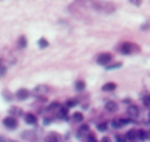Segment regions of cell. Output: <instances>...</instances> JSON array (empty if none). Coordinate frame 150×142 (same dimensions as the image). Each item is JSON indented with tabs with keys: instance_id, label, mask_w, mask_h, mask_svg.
I'll list each match as a JSON object with an SVG mask.
<instances>
[{
	"instance_id": "1",
	"label": "cell",
	"mask_w": 150,
	"mask_h": 142,
	"mask_svg": "<svg viewBox=\"0 0 150 142\" xmlns=\"http://www.w3.org/2000/svg\"><path fill=\"white\" fill-rule=\"evenodd\" d=\"M91 7L103 13H112L115 11V5L105 0H91Z\"/></svg>"
},
{
	"instance_id": "2",
	"label": "cell",
	"mask_w": 150,
	"mask_h": 142,
	"mask_svg": "<svg viewBox=\"0 0 150 142\" xmlns=\"http://www.w3.org/2000/svg\"><path fill=\"white\" fill-rule=\"evenodd\" d=\"M119 52L123 55H132L135 53H139L140 48L138 44L133 43V42H123L119 46Z\"/></svg>"
},
{
	"instance_id": "3",
	"label": "cell",
	"mask_w": 150,
	"mask_h": 142,
	"mask_svg": "<svg viewBox=\"0 0 150 142\" xmlns=\"http://www.w3.org/2000/svg\"><path fill=\"white\" fill-rule=\"evenodd\" d=\"M112 60V55L109 53H103L97 58V63L100 65H107Z\"/></svg>"
},
{
	"instance_id": "4",
	"label": "cell",
	"mask_w": 150,
	"mask_h": 142,
	"mask_svg": "<svg viewBox=\"0 0 150 142\" xmlns=\"http://www.w3.org/2000/svg\"><path fill=\"white\" fill-rule=\"evenodd\" d=\"M3 125H4L5 127L9 128V129H16L18 126V121H16V119H13V117L8 116L3 119Z\"/></svg>"
},
{
	"instance_id": "5",
	"label": "cell",
	"mask_w": 150,
	"mask_h": 142,
	"mask_svg": "<svg viewBox=\"0 0 150 142\" xmlns=\"http://www.w3.org/2000/svg\"><path fill=\"white\" fill-rule=\"evenodd\" d=\"M29 95H30V93L27 89H20V90L16 93V97L21 101L26 100V99L29 97Z\"/></svg>"
},
{
	"instance_id": "6",
	"label": "cell",
	"mask_w": 150,
	"mask_h": 142,
	"mask_svg": "<svg viewBox=\"0 0 150 142\" xmlns=\"http://www.w3.org/2000/svg\"><path fill=\"white\" fill-rule=\"evenodd\" d=\"M140 113V109L137 105H131V106L127 108V114L132 117H137Z\"/></svg>"
},
{
	"instance_id": "7",
	"label": "cell",
	"mask_w": 150,
	"mask_h": 142,
	"mask_svg": "<svg viewBox=\"0 0 150 142\" xmlns=\"http://www.w3.org/2000/svg\"><path fill=\"white\" fill-rule=\"evenodd\" d=\"M105 109H106L107 111H109V112H115V111L118 109V105H117V103L114 102V101H109V102H107L106 105H105Z\"/></svg>"
},
{
	"instance_id": "8",
	"label": "cell",
	"mask_w": 150,
	"mask_h": 142,
	"mask_svg": "<svg viewBox=\"0 0 150 142\" xmlns=\"http://www.w3.org/2000/svg\"><path fill=\"white\" fill-rule=\"evenodd\" d=\"M25 121L29 125H34V124L37 123V117L34 114H32V113H27L25 116Z\"/></svg>"
},
{
	"instance_id": "9",
	"label": "cell",
	"mask_w": 150,
	"mask_h": 142,
	"mask_svg": "<svg viewBox=\"0 0 150 142\" xmlns=\"http://www.w3.org/2000/svg\"><path fill=\"white\" fill-rule=\"evenodd\" d=\"M47 87L46 86H43V84H40V86L36 87L35 89H34V93L37 95H43L45 94V93H47Z\"/></svg>"
},
{
	"instance_id": "10",
	"label": "cell",
	"mask_w": 150,
	"mask_h": 142,
	"mask_svg": "<svg viewBox=\"0 0 150 142\" xmlns=\"http://www.w3.org/2000/svg\"><path fill=\"white\" fill-rule=\"evenodd\" d=\"M115 89H116V84H114V82H107L106 84L102 87V90L105 92H112Z\"/></svg>"
},
{
	"instance_id": "11",
	"label": "cell",
	"mask_w": 150,
	"mask_h": 142,
	"mask_svg": "<svg viewBox=\"0 0 150 142\" xmlns=\"http://www.w3.org/2000/svg\"><path fill=\"white\" fill-rule=\"evenodd\" d=\"M137 136H138V138L141 140V141H144V140L147 139L148 134H147V132H146L145 130L141 129V130H139V131L137 132Z\"/></svg>"
},
{
	"instance_id": "12",
	"label": "cell",
	"mask_w": 150,
	"mask_h": 142,
	"mask_svg": "<svg viewBox=\"0 0 150 142\" xmlns=\"http://www.w3.org/2000/svg\"><path fill=\"white\" fill-rule=\"evenodd\" d=\"M137 132L138 131H136V130H134V129H132V130H129V131H127V138L129 140H135L136 138L138 137L137 136Z\"/></svg>"
},
{
	"instance_id": "13",
	"label": "cell",
	"mask_w": 150,
	"mask_h": 142,
	"mask_svg": "<svg viewBox=\"0 0 150 142\" xmlns=\"http://www.w3.org/2000/svg\"><path fill=\"white\" fill-rule=\"evenodd\" d=\"M9 113L15 115V116H20V115H22L23 111H22V109L19 108V107H11V108L9 109Z\"/></svg>"
},
{
	"instance_id": "14",
	"label": "cell",
	"mask_w": 150,
	"mask_h": 142,
	"mask_svg": "<svg viewBox=\"0 0 150 142\" xmlns=\"http://www.w3.org/2000/svg\"><path fill=\"white\" fill-rule=\"evenodd\" d=\"M75 89L77 91H79V92L83 91L84 89H86V82H84L83 80H78V82H75Z\"/></svg>"
},
{
	"instance_id": "15",
	"label": "cell",
	"mask_w": 150,
	"mask_h": 142,
	"mask_svg": "<svg viewBox=\"0 0 150 142\" xmlns=\"http://www.w3.org/2000/svg\"><path fill=\"white\" fill-rule=\"evenodd\" d=\"M18 45H19L20 48H24L27 46V38L25 36H21L19 38V41H18Z\"/></svg>"
},
{
	"instance_id": "16",
	"label": "cell",
	"mask_w": 150,
	"mask_h": 142,
	"mask_svg": "<svg viewBox=\"0 0 150 142\" xmlns=\"http://www.w3.org/2000/svg\"><path fill=\"white\" fill-rule=\"evenodd\" d=\"M45 142H59V138L56 134L52 133L48 136H46L45 138Z\"/></svg>"
},
{
	"instance_id": "17",
	"label": "cell",
	"mask_w": 150,
	"mask_h": 142,
	"mask_svg": "<svg viewBox=\"0 0 150 142\" xmlns=\"http://www.w3.org/2000/svg\"><path fill=\"white\" fill-rule=\"evenodd\" d=\"M111 126H112L114 129H120V128L123 127V125L121 124L120 119H115V121H112V123H111Z\"/></svg>"
},
{
	"instance_id": "18",
	"label": "cell",
	"mask_w": 150,
	"mask_h": 142,
	"mask_svg": "<svg viewBox=\"0 0 150 142\" xmlns=\"http://www.w3.org/2000/svg\"><path fill=\"white\" fill-rule=\"evenodd\" d=\"M38 45H39L41 48H45L48 46V41L45 39V38H40V39L38 40Z\"/></svg>"
},
{
	"instance_id": "19",
	"label": "cell",
	"mask_w": 150,
	"mask_h": 142,
	"mask_svg": "<svg viewBox=\"0 0 150 142\" xmlns=\"http://www.w3.org/2000/svg\"><path fill=\"white\" fill-rule=\"evenodd\" d=\"M73 119L75 121H81L83 119V114L81 112H74L73 113Z\"/></svg>"
},
{
	"instance_id": "20",
	"label": "cell",
	"mask_w": 150,
	"mask_h": 142,
	"mask_svg": "<svg viewBox=\"0 0 150 142\" xmlns=\"http://www.w3.org/2000/svg\"><path fill=\"white\" fill-rule=\"evenodd\" d=\"M97 129H98L100 132H105V131H107V129H108V125H107L106 123L99 124V125L97 126Z\"/></svg>"
},
{
	"instance_id": "21",
	"label": "cell",
	"mask_w": 150,
	"mask_h": 142,
	"mask_svg": "<svg viewBox=\"0 0 150 142\" xmlns=\"http://www.w3.org/2000/svg\"><path fill=\"white\" fill-rule=\"evenodd\" d=\"M76 104H77V101L74 100V99H70V100H68L66 102V106L68 107V108H71V107L76 106Z\"/></svg>"
},
{
	"instance_id": "22",
	"label": "cell",
	"mask_w": 150,
	"mask_h": 142,
	"mask_svg": "<svg viewBox=\"0 0 150 142\" xmlns=\"http://www.w3.org/2000/svg\"><path fill=\"white\" fill-rule=\"evenodd\" d=\"M122 66V63H115V64H112L110 66H107L106 69L107 70H112V69H116V68H120Z\"/></svg>"
},
{
	"instance_id": "23",
	"label": "cell",
	"mask_w": 150,
	"mask_h": 142,
	"mask_svg": "<svg viewBox=\"0 0 150 142\" xmlns=\"http://www.w3.org/2000/svg\"><path fill=\"white\" fill-rule=\"evenodd\" d=\"M58 107H61V105L58 102H54L47 107V110H54V109H57Z\"/></svg>"
},
{
	"instance_id": "24",
	"label": "cell",
	"mask_w": 150,
	"mask_h": 142,
	"mask_svg": "<svg viewBox=\"0 0 150 142\" xmlns=\"http://www.w3.org/2000/svg\"><path fill=\"white\" fill-rule=\"evenodd\" d=\"M132 4L136 5V6H140L142 4V0H129Z\"/></svg>"
},
{
	"instance_id": "25",
	"label": "cell",
	"mask_w": 150,
	"mask_h": 142,
	"mask_svg": "<svg viewBox=\"0 0 150 142\" xmlns=\"http://www.w3.org/2000/svg\"><path fill=\"white\" fill-rule=\"evenodd\" d=\"M88 130H90V128H88V125H83V126H81L80 127V129H79V133L81 132V133H83V132H88Z\"/></svg>"
},
{
	"instance_id": "26",
	"label": "cell",
	"mask_w": 150,
	"mask_h": 142,
	"mask_svg": "<svg viewBox=\"0 0 150 142\" xmlns=\"http://www.w3.org/2000/svg\"><path fill=\"white\" fill-rule=\"evenodd\" d=\"M116 142H125V138L122 137L121 135L116 136Z\"/></svg>"
},
{
	"instance_id": "27",
	"label": "cell",
	"mask_w": 150,
	"mask_h": 142,
	"mask_svg": "<svg viewBox=\"0 0 150 142\" xmlns=\"http://www.w3.org/2000/svg\"><path fill=\"white\" fill-rule=\"evenodd\" d=\"M88 142H98V141H97L95 135H93V134H90V136H88Z\"/></svg>"
},
{
	"instance_id": "28",
	"label": "cell",
	"mask_w": 150,
	"mask_h": 142,
	"mask_svg": "<svg viewBox=\"0 0 150 142\" xmlns=\"http://www.w3.org/2000/svg\"><path fill=\"white\" fill-rule=\"evenodd\" d=\"M144 104L146 105V106H148V105H150V96H147L144 98Z\"/></svg>"
},
{
	"instance_id": "29",
	"label": "cell",
	"mask_w": 150,
	"mask_h": 142,
	"mask_svg": "<svg viewBox=\"0 0 150 142\" xmlns=\"http://www.w3.org/2000/svg\"><path fill=\"white\" fill-rule=\"evenodd\" d=\"M101 142H111V140H110V138L109 137H103V139H102V141Z\"/></svg>"
},
{
	"instance_id": "30",
	"label": "cell",
	"mask_w": 150,
	"mask_h": 142,
	"mask_svg": "<svg viewBox=\"0 0 150 142\" xmlns=\"http://www.w3.org/2000/svg\"><path fill=\"white\" fill-rule=\"evenodd\" d=\"M149 27H150L149 24H145V25H144V26H142V29L145 30V29H148V28H149Z\"/></svg>"
},
{
	"instance_id": "31",
	"label": "cell",
	"mask_w": 150,
	"mask_h": 142,
	"mask_svg": "<svg viewBox=\"0 0 150 142\" xmlns=\"http://www.w3.org/2000/svg\"><path fill=\"white\" fill-rule=\"evenodd\" d=\"M50 119H45L43 121V124H44V125H47V124H50Z\"/></svg>"
},
{
	"instance_id": "32",
	"label": "cell",
	"mask_w": 150,
	"mask_h": 142,
	"mask_svg": "<svg viewBox=\"0 0 150 142\" xmlns=\"http://www.w3.org/2000/svg\"><path fill=\"white\" fill-rule=\"evenodd\" d=\"M149 137H150V132H149Z\"/></svg>"
},
{
	"instance_id": "33",
	"label": "cell",
	"mask_w": 150,
	"mask_h": 142,
	"mask_svg": "<svg viewBox=\"0 0 150 142\" xmlns=\"http://www.w3.org/2000/svg\"><path fill=\"white\" fill-rule=\"evenodd\" d=\"M0 63H1V60H0Z\"/></svg>"
}]
</instances>
